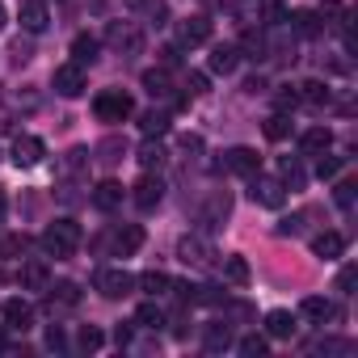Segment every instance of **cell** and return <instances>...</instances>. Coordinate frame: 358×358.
<instances>
[{
  "label": "cell",
  "mask_w": 358,
  "mask_h": 358,
  "mask_svg": "<svg viewBox=\"0 0 358 358\" xmlns=\"http://www.w3.org/2000/svg\"><path fill=\"white\" fill-rule=\"evenodd\" d=\"M9 26V9H5V0H0V30Z\"/></svg>",
  "instance_id": "cell-53"
},
{
  "label": "cell",
  "mask_w": 358,
  "mask_h": 358,
  "mask_svg": "<svg viewBox=\"0 0 358 358\" xmlns=\"http://www.w3.org/2000/svg\"><path fill=\"white\" fill-rule=\"evenodd\" d=\"M114 341H118V345H131V341H135V320L118 324V329H114Z\"/></svg>",
  "instance_id": "cell-49"
},
{
  "label": "cell",
  "mask_w": 358,
  "mask_h": 358,
  "mask_svg": "<svg viewBox=\"0 0 358 358\" xmlns=\"http://www.w3.org/2000/svg\"><path fill=\"white\" fill-rule=\"evenodd\" d=\"M135 160L143 164V173H152V169H160V164H164V148H160V139H156V135H148V139L139 143V152H135Z\"/></svg>",
  "instance_id": "cell-23"
},
{
  "label": "cell",
  "mask_w": 358,
  "mask_h": 358,
  "mask_svg": "<svg viewBox=\"0 0 358 358\" xmlns=\"http://www.w3.org/2000/svg\"><path fill=\"white\" fill-rule=\"evenodd\" d=\"M43 249L51 253V257H72L76 249H80V224L76 220H55V224H47V232H43Z\"/></svg>",
  "instance_id": "cell-1"
},
{
  "label": "cell",
  "mask_w": 358,
  "mask_h": 358,
  "mask_svg": "<svg viewBox=\"0 0 358 358\" xmlns=\"http://www.w3.org/2000/svg\"><path fill=\"white\" fill-rule=\"evenodd\" d=\"M186 85H190V93H194V97L211 93V89H207V85H211V80H207V72H190V76H186Z\"/></svg>",
  "instance_id": "cell-45"
},
{
  "label": "cell",
  "mask_w": 358,
  "mask_h": 358,
  "mask_svg": "<svg viewBox=\"0 0 358 358\" xmlns=\"http://www.w3.org/2000/svg\"><path fill=\"white\" fill-rule=\"evenodd\" d=\"M299 224H303L299 215H287V220H278V228H274V232H278V236H295V232H299Z\"/></svg>",
  "instance_id": "cell-48"
},
{
  "label": "cell",
  "mask_w": 358,
  "mask_h": 358,
  "mask_svg": "<svg viewBox=\"0 0 358 358\" xmlns=\"http://www.w3.org/2000/svg\"><path fill=\"white\" fill-rule=\"evenodd\" d=\"M236 350H241L245 358H262V354L270 350V341H266L262 333H249V337H241V341H236Z\"/></svg>",
  "instance_id": "cell-38"
},
{
  "label": "cell",
  "mask_w": 358,
  "mask_h": 358,
  "mask_svg": "<svg viewBox=\"0 0 358 358\" xmlns=\"http://www.w3.org/2000/svg\"><path fill=\"white\" fill-rule=\"evenodd\" d=\"M177 43H182V47L211 43V17H186V22H177Z\"/></svg>",
  "instance_id": "cell-11"
},
{
  "label": "cell",
  "mask_w": 358,
  "mask_h": 358,
  "mask_svg": "<svg viewBox=\"0 0 358 358\" xmlns=\"http://www.w3.org/2000/svg\"><path fill=\"white\" fill-rule=\"evenodd\" d=\"M43 156H47V143L38 135H17V143H13V164L17 169H34Z\"/></svg>",
  "instance_id": "cell-10"
},
{
  "label": "cell",
  "mask_w": 358,
  "mask_h": 358,
  "mask_svg": "<svg viewBox=\"0 0 358 358\" xmlns=\"http://www.w3.org/2000/svg\"><path fill=\"white\" fill-rule=\"evenodd\" d=\"M207 64H211V72H215V76H232V72H236V64H241V47L220 43V47L211 51V59H207Z\"/></svg>",
  "instance_id": "cell-15"
},
{
  "label": "cell",
  "mask_w": 358,
  "mask_h": 358,
  "mask_svg": "<svg viewBox=\"0 0 358 358\" xmlns=\"http://www.w3.org/2000/svg\"><path fill=\"white\" fill-rule=\"evenodd\" d=\"M291 22H295V30H299L303 38H316V34L324 30V22H320V13H312V9H299V13H295Z\"/></svg>",
  "instance_id": "cell-32"
},
{
  "label": "cell",
  "mask_w": 358,
  "mask_h": 358,
  "mask_svg": "<svg viewBox=\"0 0 358 358\" xmlns=\"http://www.w3.org/2000/svg\"><path fill=\"white\" fill-rule=\"evenodd\" d=\"M257 89H266V80H262V76H253V80H245V93H257Z\"/></svg>",
  "instance_id": "cell-52"
},
{
  "label": "cell",
  "mask_w": 358,
  "mask_h": 358,
  "mask_svg": "<svg viewBox=\"0 0 358 358\" xmlns=\"http://www.w3.org/2000/svg\"><path fill=\"white\" fill-rule=\"evenodd\" d=\"M182 148H186V152H203V139H199V135H186Z\"/></svg>",
  "instance_id": "cell-51"
},
{
  "label": "cell",
  "mask_w": 358,
  "mask_h": 358,
  "mask_svg": "<svg viewBox=\"0 0 358 358\" xmlns=\"http://www.w3.org/2000/svg\"><path fill=\"white\" fill-rule=\"evenodd\" d=\"M0 350H5V333H0Z\"/></svg>",
  "instance_id": "cell-54"
},
{
  "label": "cell",
  "mask_w": 358,
  "mask_h": 358,
  "mask_svg": "<svg viewBox=\"0 0 358 358\" xmlns=\"http://www.w3.org/2000/svg\"><path fill=\"white\" fill-rule=\"evenodd\" d=\"M345 169V156H333V152H320V160H316V177L320 182H333V177Z\"/></svg>",
  "instance_id": "cell-34"
},
{
  "label": "cell",
  "mask_w": 358,
  "mask_h": 358,
  "mask_svg": "<svg viewBox=\"0 0 358 358\" xmlns=\"http://www.w3.org/2000/svg\"><path fill=\"white\" fill-rule=\"evenodd\" d=\"M76 345H80L85 354H93V350H101V345H106V337H101V329H93V324H85V329L76 333Z\"/></svg>",
  "instance_id": "cell-40"
},
{
  "label": "cell",
  "mask_w": 358,
  "mask_h": 358,
  "mask_svg": "<svg viewBox=\"0 0 358 358\" xmlns=\"http://www.w3.org/2000/svg\"><path fill=\"white\" fill-rule=\"evenodd\" d=\"M249 199H253L257 207L278 211V207L287 203V186L278 182V177H262V173H253V177H249Z\"/></svg>",
  "instance_id": "cell-3"
},
{
  "label": "cell",
  "mask_w": 358,
  "mask_h": 358,
  "mask_svg": "<svg viewBox=\"0 0 358 358\" xmlns=\"http://www.w3.org/2000/svg\"><path fill=\"white\" fill-rule=\"evenodd\" d=\"M220 173H236V177H253L262 173V156L253 148H228L224 160H220Z\"/></svg>",
  "instance_id": "cell-7"
},
{
  "label": "cell",
  "mask_w": 358,
  "mask_h": 358,
  "mask_svg": "<svg viewBox=\"0 0 358 358\" xmlns=\"http://www.w3.org/2000/svg\"><path fill=\"white\" fill-rule=\"evenodd\" d=\"M312 350H316V354H350L354 341H345V337H324V341H316Z\"/></svg>",
  "instance_id": "cell-42"
},
{
  "label": "cell",
  "mask_w": 358,
  "mask_h": 358,
  "mask_svg": "<svg viewBox=\"0 0 358 358\" xmlns=\"http://www.w3.org/2000/svg\"><path fill=\"white\" fill-rule=\"evenodd\" d=\"M5 329H13V333H26V329H34V308L26 303V299H5Z\"/></svg>",
  "instance_id": "cell-12"
},
{
  "label": "cell",
  "mask_w": 358,
  "mask_h": 358,
  "mask_svg": "<svg viewBox=\"0 0 358 358\" xmlns=\"http://www.w3.org/2000/svg\"><path fill=\"white\" fill-rule=\"evenodd\" d=\"M135 324H139V329H160V324H164V312H160L156 303H143V308L135 312Z\"/></svg>",
  "instance_id": "cell-39"
},
{
  "label": "cell",
  "mask_w": 358,
  "mask_h": 358,
  "mask_svg": "<svg viewBox=\"0 0 358 358\" xmlns=\"http://www.w3.org/2000/svg\"><path fill=\"white\" fill-rule=\"evenodd\" d=\"M228 211H232V199H228V194H215V199H211V207L203 211V220H199V224H207V228H215L220 220H228Z\"/></svg>",
  "instance_id": "cell-33"
},
{
  "label": "cell",
  "mask_w": 358,
  "mask_h": 358,
  "mask_svg": "<svg viewBox=\"0 0 358 358\" xmlns=\"http://www.w3.org/2000/svg\"><path fill=\"white\" fill-rule=\"evenodd\" d=\"M93 291H101L106 299H122V295L135 291V274H127V270H97L93 274Z\"/></svg>",
  "instance_id": "cell-5"
},
{
  "label": "cell",
  "mask_w": 358,
  "mask_h": 358,
  "mask_svg": "<svg viewBox=\"0 0 358 358\" xmlns=\"http://www.w3.org/2000/svg\"><path fill=\"white\" fill-rule=\"evenodd\" d=\"M333 148V131L329 127H308L303 135H299V152L303 156H320V152H329Z\"/></svg>",
  "instance_id": "cell-16"
},
{
  "label": "cell",
  "mask_w": 358,
  "mask_h": 358,
  "mask_svg": "<svg viewBox=\"0 0 358 358\" xmlns=\"http://www.w3.org/2000/svg\"><path fill=\"white\" fill-rule=\"evenodd\" d=\"M139 245H143V228H139V224H127V228L114 232V253H118V257H131Z\"/></svg>",
  "instance_id": "cell-22"
},
{
  "label": "cell",
  "mask_w": 358,
  "mask_h": 358,
  "mask_svg": "<svg viewBox=\"0 0 358 358\" xmlns=\"http://www.w3.org/2000/svg\"><path fill=\"white\" fill-rule=\"evenodd\" d=\"M131 199H135V207H139V211H156V207H160V199H164V182H160L156 173H143L139 182H135V194H131Z\"/></svg>",
  "instance_id": "cell-8"
},
{
  "label": "cell",
  "mask_w": 358,
  "mask_h": 358,
  "mask_svg": "<svg viewBox=\"0 0 358 358\" xmlns=\"http://www.w3.org/2000/svg\"><path fill=\"white\" fill-rule=\"evenodd\" d=\"M299 89V101H308V106H329L333 101V89L324 85V80H303V85H295Z\"/></svg>",
  "instance_id": "cell-25"
},
{
  "label": "cell",
  "mask_w": 358,
  "mask_h": 358,
  "mask_svg": "<svg viewBox=\"0 0 358 358\" xmlns=\"http://www.w3.org/2000/svg\"><path fill=\"white\" fill-rule=\"evenodd\" d=\"M291 333H295V316L282 312V308H274V312L266 316V337H278V341H282V337H291Z\"/></svg>",
  "instance_id": "cell-27"
},
{
  "label": "cell",
  "mask_w": 358,
  "mask_h": 358,
  "mask_svg": "<svg viewBox=\"0 0 358 358\" xmlns=\"http://www.w3.org/2000/svg\"><path fill=\"white\" fill-rule=\"evenodd\" d=\"M354 182H337V190H333V203L341 207V211H354Z\"/></svg>",
  "instance_id": "cell-43"
},
{
  "label": "cell",
  "mask_w": 358,
  "mask_h": 358,
  "mask_svg": "<svg viewBox=\"0 0 358 358\" xmlns=\"http://www.w3.org/2000/svg\"><path fill=\"white\" fill-rule=\"evenodd\" d=\"M51 291V308L59 303V308H76L80 303V287L76 282H55V287H47Z\"/></svg>",
  "instance_id": "cell-30"
},
{
  "label": "cell",
  "mask_w": 358,
  "mask_h": 358,
  "mask_svg": "<svg viewBox=\"0 0 358 358\" xmlns=\"http://www.w3.org/2000/svg\"><path fill=\"white\" fill-rule=\"evenodd\" d=\"M135 287H139V291H148V295H164V291L173 287V278H169L164 270H148V274H139V278H135Z\"/></svg>",
  "instance_id": "cell-28"
},
{
  "label": "cell",
  "mask_w": 358,
  "mask_h": 358,
  "mask_svg": "<svg viewBox=\"0 0 358 358\" xmlns=\"http://www.w3.org/2000/svg\"><path fill=\"white\" fill-rule=\"evenodd\" d=\"M224 274H228V282H232V287H245V282L253 278V270H249V262H245V257H228V262H224Z\"/></svg>",
  "instance_id": "cell-36"
},
{
  "label": "cell",
  "mask_w": 358,
  "mask_h": 358,
  "mask_svg": "<svg viewBox=\"0 0 358 358\" xmlns=\"http://www.w3.org/2000/svg\"><path fill=\"white\" fill-rule=\"evenodd\" d=\"M299 316H303V320H312V324H324V320H333V316H337V308H333L329 299H320V295H308V299L299 303Z\"/></svg>",
  "instance_id": "cell-20"
},
{
  "label": "cell",
  "mask_w": 358,
  "mask_h": 358,
  "mask_svg": "<svg viewBox=\"0 0 358 358\" xmlns=\"http://www.w3.org/2000/svg\"><path fill=\"white\" fill-rule=\"evenodd\" d=\"M312 253L320 262H337L345 253V236L341 232H320V236H312Z\"/></svg>",
  "instance_id": "cell-17"
},
{
  "label": "cell",
  "mask_w": 358,
  "mask_h": 358,
  "mask_svg": "<svg viewBox=\"0 0 358 358\" xmlns=\"http://www.w3.org/2000/svg\"><path fill=\"white\" fill-rule=\"evenodd\" d=\"M182 64V47H164L160 51V68H177Z\"/></svg>",
  "instance_id": "cell-50"
},
{
  "label": "cell",
  "mask_w": 358,
  "mask_h": 358,
  "mask_svg": "<svg viewBox=\"0 0 358 358\" xmlns=\"http://www.w3.org/2000/svg\"><path fill=\"white\" fill-rule=\"evenodd\" d=\"M51 85H55V93H59V97H80V93L89 89V76H85V68H80V64H59V68H55V76H51Z\"/></svg>",
  "instance_id": "cell-6"
},
{
  "label": "cell",
  "mask_w": 358,
  "mask_h": 358,
  "mask_svg": "<svg viewBox=\"0 0 358 358\" xmlns=\"http://www.w3.org/2000/svg\"><path fill=\"white\" fill-rule=\"evenodd\" d=\"M203 341H207L211 354H220V350L232 345V329H228V324H207V329H203Z\"/></svg>",
  "instance_id": "cell-31"
},
{
  "label": "cell",
  "mask_w": 358,
  "mask_h": 358,
  "mask_svg": "<svg viewBox=\"0 0 358 358\" xmlns=\"http://www.w3.org/2000/svg\"><path fill=\"white\" fill-rule=\"evenodd\" d=\"M278 182L291 186V190H303V186H308V173H303L299 156H282V160H278Z\"/></svg>",
  "instance_id": "cell-18"
},
{
  "label": "cell",
  "mask_w": 358,
  "mask_h": 358,
  "mask_svg": "<svg viewBox=\"0 0 358 358\" xmlns=\"http://www.w3.org/2000/svg\"><path fill=\"white\" fill-rule=\"evenodd\" d=\"M262 131H266V139H274V143H278V139H287V135H291V118H287L282 110H274V114L266 118V127H262Z\"/></svg>",
  "instance_id": "cell-35"
},
{
  "label": "cell",
  "mask_w": 358,
  "mask_h": 358,
  "mask_svg": "<svg viewBox=\"0 0 358 358\" xmlns=\"http://www.w3.org/2000/svg\"><path fill=\"white\" fill-rule=\"evenodd\" d=\"M177 257H182L186 266H194V270H211V266H215L211 245H207V241H199V236H186L182 245H177Z\"/></svg>",
  "instance_id": "cell-9"
},
{
  "label": "cell",
  "mask_w": 358,
  "mask_h": 358,
  "mask_svg": "<svg viewBox=\"0 0 358 358\" xmlns=\"http://www.w3.org/2000/svg\"><path fill=\"white\" fill-rule=\"evenodd\" d=\"M122 152H127V143H122V139H114V135L97 143V160H101V164H118V160H122Z\"/></svg>",
  "instance_id": "cell-37"
},
{
  "label": "cell",
  "mask_w": 358,
  "mask_h": 358,
  "mask_svg": "<svg viewBox=\"0 0 358 358\" xmlns=\"http://www.w3.org/2000/svg\"><path fill=\"white\" fill-rule=\"evenodd\" d=\"M93 114L114 127V122H127V118L135 114V101H131V93H122V89H106V93L93 97Z\"/></svg>",
  "instance_id": "cell-2"
},
{
  "label": "cell",
  "mask_w": 358,
  "mask_h": 358,
  "mask_svg": "<svg viewBox=\"0 0 358 358\" xmlns=\"http://www.w3.org/2000/svg\"><path fill=\"white\" fill-rule=\"evenodd\" d=\"M106 43H110L118 55H139V51H143V30L131 26V22H110V26H106Z\"/></svg>",
  "instance_id": "cell-4"
},
{
  "label": "cell",
  "mask_w": 358,
  "mask_h": 358,
  "mask_svg": "<svg viewBox=\"0 0 358 358\" xmlns=\"http://www.w3.org/2000/svg\"><path fill=\"white\" fill-rule=\"evenodd\" d=\"M122 194H127V190L106 177L101 186H93V194H89V199H93V207H97V211H118V207H122Z\"/></svg>",
  "instance_id": "cell-14"
},
{
  "label": "cell",
  "mask_w": 358,
  "mask_h": 358,
  "mask_svg": "<svg viewBox=\"0 0 358 358\" xmlns=\"http://www.w3.org/2000/svg\"><path fill=\"white\" fill-rule=\"evenodd\" d=\"M295 106H299V89H295V85H282V89L274 93V110H282V114H291Z\"/></svg>",
  "instance_id": "cell-41"
},
{
  "label": "cell",
  "mask_w": 358,
  "mask_h": 358,
  "mask_svg": "<svg viewBox=\"0 0 358 358\" xmlns=\"http://www.w3.org/2000/svg\"><path fill=\"white\" fill-rule=\"evenodd\" d=\"M30 55H34V47H30V43H22V38H17V43H13V64H17V68H22V64H30Z\"/></svg>",
  "instance_id": "cell-47"
},
{
  "label": "cell",
  "mask_w": 358,
  "mask_h": 358,
  "mask_svg": "<svg viewBox=\"0 0 358 358\" xmlns=\"http://www.w3.org/2000/svg\"><path fill=\"white\" fill-rule=\"evenodd\" d=\"M97 55H101V43L93 38V34H76L72 38V64H97Z\"/></svg>",
  "instance_id": "cell-21"
},
{
  "label": "cell",
  "mask_w": 358,
  "mask_h": 358,
  "mask_svg": "<svg viewBox=\"0 0 358 358\" xmlns=\"http://www.w3.org/2000/svg\"><path fill=\"white\" fill-rule=\"evenodd\" d=\"M22 287H26V291H47V287H51L47 266H43V262H26V266H22Z\"/></svg>",
  "instance_id": "cell-26"
},
{
  "label": "cell",
  "mask_w": 358,
  "mask_h": 358,
  "mask_svg": "<svg viewBox=\"0 0 358 358\" xmlns=\"http://www.w3.org/2000/svg\"><path fill=\"white\" fill-rule=\"evenodd\" d=\"M139 85H143V93H148V97H169V93H173L169 68H148V72L139 76Z\"/></svg>",
  "instance_id": "cell-19"
},
{
  "label": "cell",
  "mask_w": 358,
  "mask_h": 358,
  "mask_svg": "<svg viewBox=\"0 0 358 358\" xmlns=\"http://www.w3.org/2000/svg\"><path fill=\"white\" fill-rule=\"evenodd\" d=\"M22 30L26 34H43L47 26H51V13H47V5H43V0H22Z\"/></svg>",
  "instance_id": "cell-13"
},
{
  "label": "cell",
  "mask_w": 358,
  "mask_h": 358,
  "mask_svg": "<svg viewBox=\"0 0 358 358\" xmlns=\"http://www.w3.org/2000/svg\"><path fill=\"white\" fill-rule=\"evenodd\" d=\"M354 278H358V270H354V266H341V274H337V291H341V295H350Z\"/></svg>",
  "instance_id": "cell-46"
},
{
  "label": "cell",
  "mask_w": 358,
  "mask_h": 358,
  "mask_svg": "<svg viewBox=\"0 0 358 358\" xmlns=\"http://www.w3.org/2000/svg\"><path fill=\"white\" fill-rule=\"evenodd\" d=\"M127 9L143 13V17H148V26H164V22H169V9H164V0H127Z\"/></svg>",
  "instance_id": "cell-24"
},
{
  "label": "cell",
  "mask_w": 358,
  "mask_h": 358,
  "mask_svg": "<svg viewBox=\"0 0 358 358\" xmlns=\"http://www.w3.org/2000/svg\"><path fill=\"white\" fill-rule=\"evenodd\" d=\"M139 131L160 139V135L169 131V114H164V110H143V114H139Z\"/></svg>",
  "instance_id": "cell-29"
},
{
  "label": "cell",
  "mask_w": 358,
  "mask_h": 358,
  "mask_svg": "<svg viewBox=\"0 0 358 358\" xmlns=\"http://www.w3.org/2000/svg\"><path fill=\"white\" fill-rule=\"evenodd\" d=\"M47 350H55V354H59V350H68V333H64L59 324H51V329H47Z\"/></svg>",
  "instance_id": "cell-44"
}]
</instances>
